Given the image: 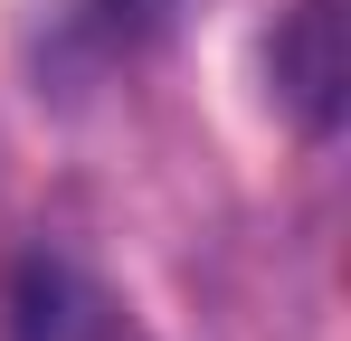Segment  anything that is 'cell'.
<instances>
[{
  "label": "cell",
  "mask_w": 351,
  "mask_h": 341,
  "mask_svg": "<svg viewBox=\"0 0 351 341\" xmlns=\"http://www.w3.org/2000/svg\"><path fill=\"white\" fill-rule=\"evenodd\" d=\"M10 341H152L133 323V303L105 294L86 266L66 256H29L10 284Z\"/></svg>",
  "instance_id": "1"
},
{
  "label": "cell",
  "mask_w": 351,
  "mask_h": 341,
  "mask_svg": "<svg viewBox=\"0 0 351 341\" xmlns=\"http://www.w3.org/2000/svg\"><path fill=\"white\" fill-rule=\"evenodd\" d=\"M276 95L304 114V133L342 123V10L332 0H294V19L276 29Z\"/></svg>",
  "instance_id": "2"
}]
</instances>
